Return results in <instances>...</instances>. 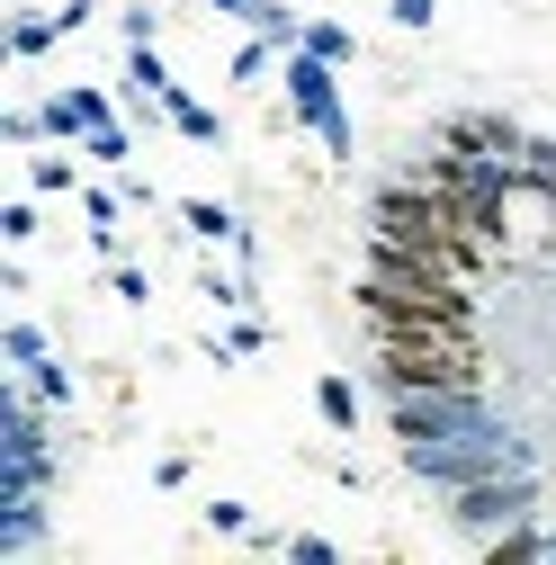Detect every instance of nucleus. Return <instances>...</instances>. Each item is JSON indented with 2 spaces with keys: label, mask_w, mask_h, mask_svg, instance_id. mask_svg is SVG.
<instances>
[{
  "label": "nucleus",
  "mask_w": 556,
  "mask_h": 565,
  "mask_svg": "<svg viewBox=\"0 0 556 565\" xmlns=\"http://www.w3.org/2000/svg\"><path fill=\"white\" fill-rule=\"evenodd\" d=\"M467 530H512V521H530V484H521V467L512 476H475V484H458V503H449Z\"/></svg>",
  "instance_id": "obj_3"
},
{
  "label": "nucleus",
  "mask_w": 556,
  "mask_h": 565,
  "mask_svg": "<svg viewBox=\"0 0 556 565\" xmlns=\"http://www.w3.org/2000/svg\"><path fill=\"white\" fill-rule=\"evenodd\" d=\"M314 404H323V422H332V431H351V422H360V395H351V377H323V386H314Z\"/></svg>",
  "instance_id": "obj_8"
},
{
  "label": "nucleus",
  "mask_w": 556,
  "mask_h": 565,
  "mask_svg": "<svg viewBox=\"0 0 556 565\" xmlns=\"http://www.w3.org/2000/svg\"><path fill=\"white\" fill-rule=\"evenodd\" d=\"M306 54H323V63H351V28H332V19H306Z\"/></svg>",
  "instance_id": "obj_9"
},
{
  "label": "nucleus",
  "mask_w": 556,
  "mask_h": 565,
  "mask_svg": "<svg viewBox=\"0 0 556 565\" xmlns=\"http://www.w3.org/2000/svg\"><path fill=\"white\" fill-rule=\"evenodd\" d=\"M0 350H10L19 369H36V360H45V332H36V323H10V332H0Z\"/></svg>",
  "instance_id": "obj_10"
},
{
  "label": "nucleus",
  "mask_w": 556,
  "mask_h": 565,
  "mask_svg": "<svg viewBox=\"0 0 556 565\" xmlns=\"http://www.w3.org/2000/svg\"><path fill=\"white\" fill-rule=\"evenodd\" d=\"M377 377H386V395H404V386H475L484 369H475V341H467V323H377Z\"/></svg>",
  "instance_id": "obj_1"
},
{
  "label": "nucleus",
  "mask_w": 556,
  "mask_h": 565,
  "mask_svg": "<svg viewBox=\"0 0 556 565\" xmlns=\"http://www.w3.org/2000/svg\"><path fill=\"white\" fill-rule=\"evenodd\" d=\"M431 10L440 0H395V28H431Z\"/></svg>",
  "instance_id": "obj_18"
},
{
  "label": "nucleus",
  "mask_w": 556,
  "mask_h": 565,
  "mask_svg": "<svg viewBox=\"0 0 556 565\" xmlns=\"http://www.w3.org/2000/svg\"><path fill=\"white\" fill-rule=\"evenodd\" d=\"M36 189H73V162H63V153H36Z\"/></svg>",
  "instance_id": "obj_17"
},
{
  "label": "nucleus",
  "mask_w": 556,
  "mask_h": 565,
  "mask_svg": "<svg viewBox=\"0 0 556 565\" xmlns=\"http://www.w3.org/2000/svg\"><path fill=\"white\" fill-rule=\"evenodd\" d=\"M82 206H90V234H108V225H117V189H82Z\"/></svg>",
  "instance_id": "obj_14"
},
{
  "label": "nucleus",
  "mask_w": 556,
  "mask_h": 565,
  "mask_svg": "<svg viewBox=\"0 0 556 565\" xmlns=\"http://www.w3.org/2000/svg\"><path fill=\"white\" fill-rule=\"evenodd\" d=\"M126 153H135L126 126H99V135H90V162H126Z\"/></svg>",
  "instance_id": "obj_12"
},
{
  "label": "nucleus",
  "mask_w": 556,
  "mask_h": 565,
  "mask_svg": "<svg viewBox=\"0 0 556 565\" xmlns=\"http://www.w3.org/2000/svg\"><path fill=\"white\" fill-rule=\"evenodd\" d=\"M216 10H225V19H260V0H216Z\"/></svg>",
  "instance_id": "obj_19"
},
{
  "label": "nucleus",
  "mask_w": 556,
  "mask_h": 565,
  "mask_svg": "<svg viewBox=\"0 0 556 565\" xmlns=\"http://www.w3.org/2000/svg\"><path fill=\"white\" fill-rule=\"evenodd\" d=\"M252 350H260V323H234V332L216 341V360H252Z\"/></svg>",
  "instance_id": "obj_13"
},
{
  "label": "nucleus",
  "mask_w": 556,
  "mask_h": 565,
  "mask_svg": "<svg viewBox=\"0 0 556 565\" xmlns=\"http://www.w3.org/2000/svg\"><path fill=\"white\" fill-rule=\"evenodd\" d=\"M288 108L323 135L332 153H351V117H341V99H332V73H323V54H306L297 45V63H288Z\"/></svg>",
  "instance_id": "obj_2"
},
{
  "label": "nucleus",
  "mask_w": 556,
  "mask_h": 565,
  "mask_svg": "<svg viewBox=\"0 0 556 565\" xmlns=\"http://www.w3.org/2000/svg\"><path fill=\"white\" fill-rule=\"evenodd\" d=\"M162 117H171V126H180V135H197V145H225V126H216V117H206V108H197V99H180V90H171V99H162Z\"/></svg>",
  "instance_id": "obj_6"
},
{
  "label": "nucleus",
  "mask_w": 556,
  "mask_h": 565,
  "mask_svg": "<svg viewBox=\"0 0 556 565\" xmlns=\"http://www.w3.org/2000/svg\"><path fill=\"white\" fill-rule=\"evenodd\" d=\"M180 225H189L197 243H234V206H225V198H180Z\"/></svg>",
  "instance_id": "obj_5"
},
{
  "label": "nucleus",
  "mask_w": 556,
  "mask_h": 565,
  "mask_svg": "<svg viewBox=\"0 0 556 565\" xmlns=\"http://www.w3.org/2000/svg\"><path fill=\"white\" fill-rule=\"evenodd\" d=\"M54 36H63V28H54V19H10V45H19V54H45V45H54Z\"/></svg>",
  "instance_id": "obj_11"
},
{
  "label": "nucleus",
  "mask_w": 556,
  "mask_h": 565,
  "mask_svg": "<svg viewBox=\"0 0 556 565\" xmlns=\"http://www.w3.org/2000/svg\"><path fill=\"white\" fill-rule=\"evenodd\" d=\"M126 82H135V99H171V73H162V54H153V45H135Z\"/></svg>",
  "instance_id": "obj_7"
},
{
  "label": "nucleus",
  "mask_w": 556,
  "mask_h": 565,
  "mask_svg": "<svg viewBox=\"0 0 556 565\" xmlns=\"http://www.w3.org/2000/svg\"><path fill=\"white\" fill-rule=\"evenodd\" d=\"M28 377H36V395H45V404H63V395H73V377H63V369H54V360H36V369H28Z\"/></svg>",
  "instance_id": "obj_15"
},
{
  "label": "nucleus",
  "mask_w": 556,
  "mask_h": 565,
  "mask_svg": "<svg viewBox=\"0 0 556 565\" xmlns=\"http://www.w3.org/2000/svg\"><path fill=\"white\" fill-rule=\"evenodd\" d=\"M36 117H45V135H99L108 126V99L99 90H54Z\"/></svg>",
  "instance_id": "obj_4"
},
{
  "label": "nucleus",
  "mask_w": 556,
  "mask_h": 565,
  "mask_svg": "<svg viewBox=\"0 0 556 565\" xmlns=\"http://www.w3.org/2000/svg\"><path fill=\"white\" fill-rule=\"evenodd\" d=\"M260 73H269V36H260V45H243V54H234V82H260Z\"/></svg>",
  "instance_id": "obj_16"
}]
</instances>
